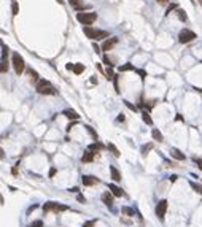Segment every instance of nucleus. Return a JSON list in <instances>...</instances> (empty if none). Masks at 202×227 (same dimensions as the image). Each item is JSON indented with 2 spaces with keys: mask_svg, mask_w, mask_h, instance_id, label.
<instances>
[{
  "mask_svg": "<svg viewBox=\"0 0 202 227\" xmlns=\"http://www.w3.org/2000/svg\"><path fill=\"white\" fill-rule=\"evenodd\" d=\"M83 32H85V35L91 40H103L108 37V32H107V30H97V29H92L91 26H85L83 27Z\"/></svg>",
  "mask_w": 202,
  "mask_h": 227,
  "instance_id": "nucleus-1",
  "label": "nucleus"
},
{
  "mask_svg": "<svg viewBox=\"0 0 202 227\" xmlns=\"http://www.w3.org/2000/svg\"><path fill=\"white\" fill-rule=\"evenodd\" d=\"M35 89H37V92H38V94H45V96H53V94H56V89L51 86V83H49L48 80L37 81Z\"/></svg>",
  "mask_w": 202,
  "mask_h": 227,
  "instance_id": "nucleus-2",
  "label": "nucleus"
},
{
  "mask_svg": "<svg viewBox=\"0 0 202 227\" xmlns=\"http://www.w3.org/2000/svg\"><path fill=\"white\" fill-rule=\"evenodd\" d=\"M96 19H97L96 13H78L76 15V21L81 22L83 26H91Z\"/></svg>",
  "mask_w": 202,
  "mask_h": 227,
  "instance_id": "nucleus-3",
  "label": "nucleus"
},
{
  "mask_svg": "<svg viewBox=\"0 0 202 227\" xmlns=\"http://www.w3.org/2000/svg\"><path fill=\"white\" fill-rule=\"evenodd\" d=\"M13 67H15V72L18 75H21L26 69V64H24V59L19 56L18 53H13Z\"/></svg>",
  "mask_w": 202,
  "mask_h": 227,
  "instance_id": "nucleus-4",
  "label": "nucleus"
},
{
  "mask_svg": "<svg viewBox=\"0 0 202 227\" xmlns=\"http://www.w3.org/2000/svg\"><path fill=\"white\" fill-rule=\"evenodd\" d=\"M69 210V206L65 205H60V203H56V202H46L45 205H43V211L48 213V211H67Z\"/></svg>",
  "mask_w": 202,
  "mask_h": 227,
  "instance_id": "nucleus-5",
  "label": "nucleus"
},
{
  "mask_svg": "<svg viewBox=\"0 0 202 227\" xmlns=\"http://www.w3.org/2000/svg\"><path fill=\"white\" fill-rule=\"evenodd\" d=\"M194 38H196V33L190 29H183L180 32V35H178V42L180 43H190V42H193Z\"/></svg>",
  "mask_w": 202,
  "mask_h": 227,
  "instance_id": "nucleus-6",
  "label": "nucleus"
},
{
  "mask_svg": "<svg viewBox=\"0 0 202 227\" xmlns=\"http://www.w3.org/2000/svg\"><path fill=\"white\" fill-rule=\"evenodd\" d=\"M167 206H169L167 200H159V203H158V206H156V216L159 219H164V216H166V213H167Z\"/></svg>",
  "mask_w": 202,
  "mask_h": 227,
  "instance_id": "nucleus-7",
  "label": "nucleus"
},
{
  "mask_svg": "<svg viewBox=\"0 0 202 227\" xmlns=\"http://www.w3.org/2000/svg\"><path fill=\"white\" fill-rule=\"evenodd\" d=\"M81 181H83V186H94V184L99 183V179H97L96 176H91V175H83Z\"/></svg>",
  "mask_w": 202,
  "mask_h": 227,
  "instance_id": "nucleus-8",
  "label": "nucleus"
},
{
  "mask_svg": "<svg viewBox=\"0 0 202 227\" xmlns=\"http://www.w3.org/2000/svg\"><path fill=\"white\" fill-rule=\"evenodd\" d=\"M102 202L105 203L107 206H113V194L110 191H107V192H103L102 194Z\"/></svg>",
  "mask_w": 202,
  "mask_h": 227,
  "instance_id": "nucleus-9",
  "label": "nucleus"
},
{
  "mask_svg": "<svg viewBox=\"0 0 202 227\" xmlns=\"http://www.w3.org/2000/svg\"><path fill=\"white\" fill-rule=\"evenodd\" d=\"M116 43H118V38H116V37H113V38L107 40V42L102 45V51H110V49L113 48V46L116 45Z\"/></svg>",
  "mask_w": 202,
  "mask_h": 227,
  "instance_id": "nucleus-10",
  "label": "nucleus"
},
{
  "mask_svg": "<svg viewBox=\"0 0 202 227\" xmlns=\"http://www.w3.org/2000/svg\"><path fill=\"white\" fill-rule=\"evenodd\" d=\"M170 156H172L174 159H177V161H185V159H186V156L180 149H177V148H172V149H170Z\"/></svg>",
  "mask_w": 202,
  "mask_h": 227,
  "instance_id": "nucleus-11",
  "label": "nucleus"
},
{
  "mask_svg": "<svg viewBox=\"0 0 202 227\" xmlns=\"http://www.w3.org/2000/svg\"><path fill=\"white\" fill-rule=\"evenodd\" d=\"M108 189H110V192H112V194L115 195V197H123V195H124L123 189L118 188L116 184H108Z\"/></svg>",
  "mask_w": 202,
  "mask_h": 227,
  "instance_id": "nucleus-12",
  "label": "nucleus"
},
{
  "mask_svg": "<svg viewBox=\"0 0 202 227\" xmlns=\"http://www.w3.org/2000/svg\"><path fill=\"white\" fill-rule=\"evenodd\" d=\"M110 173H112V179H113V181H121V173L118 172L116 167L110 165Z\"/></svg>",
  "mask_w": 202,
  "mask_h": 227,
  "instance_id": "nucleus-13",
  "label": "nucleus"
},
{
  "mask_svg": "<svg viewBox=\"0 0 202 227\" xmlns=\"http://www.w3.org/2000/svg\"><path fill=\"white\" fill-rule=\"evenodd\" d=\"M94 154L96 152L94 151H91V149H87L85 154H83V157H81V162H92L94 161Z\"/></svg>",
  "mask_w": 202,
  "mask_h": 227,
  "instance_id": "nucleus-14",
  "label": "nucleus"
},
{
  "mask_svg": "<svg viewBox=\"0 0 202 227\" xmlns=\"http://www.w3.org/2000/svg\"><path fill=\"white\" fill-rule=\"evenodd\" d=\"M64 116H67V118H69V119H73V121H76V119H78V118H80V114L76 113L75 110H65V111H64Z\"/></svg>",
  "mask_w": 202,
  "mask_h": 227,
  "instance_id": "nucleus-15",
  "label": "nucleus"
},
{
  "mask_svg": "<svg viewBox=\"0 0 202 227\" xmlns=\"http://www.w3.org/2000/svg\"><path fill=\"white\" fill-rule=\"evenodd\" d=\"M107 148H108V149L113 152V156H115V157H119V156H121L119 149H118V148H116V146H115V145H113V143H108V145H107Z\"/></svg>",
  "mask_w": 202,
  "mask_h": 227,
  "instance_id": "nucleus-16",
  "label": "nucleus"
},
{
  "mask_svg": "<svg viewBox=\"0 0 202 227\" xmlns=\"http://www.w3.org/2000/svg\"><path fill=\"white\" fill-rule=\"evenodd\" d=\"M89 149L91 151H100V149H103V145L99 143V141H94V143L89 145Z\"/></svg>",
  "mask_w": 202,
  "mask_h": 227,
  "instance_id": "nucleus-17",
  "label": "nucleus"
},
{
  "mask_svg": "<svg viewBox=\"0 0 202 227\" xmlns=\"http://www.w3.org/2000/svg\"><path fill=\"white\" fill-rule=\"evenodd\" d=\"M73 72H75V75H81V73L85 72V65H83V64H75Z\"/></svg>",
  "mask_w": 202,
  "mask_h": 227,
  "instance_id": "nucleus-18",
  "label": "nucleus"
},
{
  "mask_svg": "<svg viewBox=\"0 0 202 227\" xmlns=\"http://www.w3.org/2000/svg\"><path fill=\"white\" fill-rule=\"evenodd\" d=\"M153 138H154L156 141H162V140H164L162 134H161V132L158 130V129H153Z\"/></svg>",
  "mask_w": 202,
  "mask_h": 227,
  "instance_id": "nucleus-19",
  "label": "nucleus"
},
{
  "mask_svg": "<svg viewBox=\"0 0 202 227\" xmlns=\"http://www.w3.org/2000/svg\"><path fill=\"white\" fill-rule=\"evenodd\" d=\"M177 15H178V19H180V21H183V22L188 21V16H186V13H185L183 10H177Z\"/></svg>",
  "mask_w": 202,
  "mask_h": 227,
  "instance_id": "nucleus-20",
  "label": "nucleus"
},
{
  "mask_svg": "<svg viewBox=\"0 0 202 227\" xmlns=\"http://www.w3.org/2000/svg\"><path fill=\"white\" fill-rule=\"evenodd\" d=\"M119 70L121 72H129V70H134V72H135V69H134L132 64H124V65L119 67Z\"/></svg>",
  "mask_w": 202,
  "mask_h": 227,
  "instance_id": "nucleus-21",
  "label": "nucleus"
},
{
  "mask_svg": "<svg viewBox=\"0 0 202 227\" xmlns=\"http://www.w3.org/2000/svg\"><path fill=\"white\" fill-rule=\"evenodd\" d=\"M142 119H143L146 124H150V126H151V124H153V119H151V116L146 113V111H143V113H142Z\"/></svg>",
  "mask_w": 202,
  "mask_h": 227,
  "instance_id": "nucleus-22",
  "label": "nucleus"
},
{
  "mask_svg": "<svg viewBox=\"0 0 202 227\" xmlns=\"http://www.w3.org/2000/svg\"><path fill=\"white\" fill-rule=\"evenodd\" d=\"M121 211H123V215L131 216V218L134 216V210H132V208H129V206H123V210H121Z\"/></svg>",
  "mask_w": 202,
  "mask_h": 227,
  "instance_id": "nucleus-23",
  "label": "nucleus"
},
{
  "mask_svg": "<svg viewBox=\"0 0 202 227\" xmlns=\"http://www.w3.org/2000/svg\"><path fill=\"white\" fill-rule=\"evenodd\" d=\"M11 11H13V15H15V16L19 13V5H18L16 0H13V2H11Z\"/></svg>",
  "mask_w": 202,
  "mask_h": 227,
  "instance_id": "nucleus-24",
  "label": "nucleus"
},
{
  "mask_svg": "<svg viewBox=\"0 0 202 227\" xmlns=\"http://www.w3.org/2000/svg\"><path fill=\"white\" fill-rule=\"evenodd\" d=\"M29 75H30V80H32V81H40V80H38V73H37L35 70L30 69V70H29Z\"/></svg>",
  "mask_w": 202,
  "mask_h": 227,
  "instance_id": "nucleus-25",
  "label": "nucleus"
},
{
  "mask_svg": "<svg viewBox=\"0 0 202 227\" xmlns=\"http://www.w3.org/2000/svg\"><path fill=\"white\" fill-rule=\"evenodd\" d=\"M190 184H191V188H193L196 192H199V194H202V186H201V184H196V183H194V181H191Z\"/></svg>",
  "mask_w": 202,
  "mask_h": 227,
  "instance_id": "nucleus-26",
  "label": "nucleus"
},
{
  "mask_svg": "<svg viewBox=\"0 0 202 227\" xmlns=\"http://www.w3.org/2000/svg\"><path fill=\"white\" fill-rule=\"evenodd\" d=\"M153 149V143H148V145H143L142 146V154H146L148 151Z\"/></svg>",
  "mask_w": 202,
  "mask_h": 227,
  "instance_id": "nucleus-27",
  "label": "nucleus"
},
{
  "mask_svg": "<svg viewBox=\"0 0 202 227\" xmlns=\"http://www.w3.org/2000/svg\"><path fill=\"white\" fill-rule=\"evenodd\" d=\"M8 67H10V65H8V60H6V59L2 60V73H6V72H8Z\"/></svg>",
  "mask_w": 202,
  "mask_h": 227,
  "instance_id": "nucleus-28",
  "label": "nucleus"
},
{
  "mask_svg": "<svg viewBox=\"0 0 202 227\" xmlns=\"http://www.w3.org/2000/svg\"><path fill=\"white\" fill-rule=\"evenodd\" d=\"M6 54H8V46H6V45H2V60H5Z\"/></svg>",
  "mask_w": 202,
  "mask_h": 227,
  "instance_id": "nucleus-29",
  "label": "nucleus"
},
{
  "mask_svg": "<svg viewBox=\"0 0 202 227\" xmlns=\"http://www.w3.org/2000/svg\"><path fill=\"white\" fill-rule=\"evenodd\" d=\"M124 105H126V107H127V108H129V110H131V111H137V107H135V105H132V103H131V102L124 100Z\"/></svg>",
  "mask_w": 202,
  "mask_h": 227,
  "instance_id": "nucleus-30",
  "label": "nucleus"
},
{
  "mask_svg": "<svg viewBox=\"0 0 202 227\" xmlns=\"http://www.w3.org/2000/svg\"><path fill=\"white\" fill-rule=\"evenodd\" d=\"M96 222H97V219H91V221H87L83 224V227H94L96 226Z\"/></svg>",
  "mask_w": 202,
  "mask_h": 227,
  "instance_id": "nucleus-31",
  "label": "nucleus"
},
{
  "mask_svg": "<svg viewBox=\"0 0 202 227\" xmlns=\"http://www.w3.org/2000/svg\"><path fill=\"white\" fill-rule=\"evenodd\" d=\"M43 226V221H40V219H37V221H33L32 224H30L29 227H42Z\"/></svg>",
  "mask_w": 202,
  "mask_h": 227,
  "instance_id": "nucleus-32",
  "label": "nucleus"
},
{
  "mask_svg": "<svg viewBox=\"0 0 202 227\" xmlns=\"http://www.w3.org/2000/svg\"><path fill=\"white\" fill-rule=\"evenodd\" d=\"M103 62H105V65H108V67H112V65H113V64H112V59H110L108 56L103 57Z\"/></svg>",
  "mask_w": 202,
  "mask_h": 227,
  "instance_id": "nucleus-33",
  "label": "nucleus"
},
{
  "mask_svg": "<svg viewBox=\"0 0 202 227\" xmlns=\"http://www.w3.org/2000/svg\"><path fill=\"white\" fill-rule=\"evenodd\" d=\"M86 129H87V130H89V134L92 135V138H94V140H97V134H96V132H94V130H92V129H91L89 126H86Z\"/></svg>",
  "mask_w": 202,
  "mask_h": 227,
  "instance_id": "nucleus-34",
  "label": "nucleus"
},
{
  "mask_svg": "<svg viewBox=\"0 0 202 227\" xmlns=\"http://www.w3.org/2000/svg\"><path fill=\"white\" fill-rule=\"evenodd\" d=\"M76 200H78L80 203H86V199H85V195H81V194H78V197H76Z\"/></svg>",
  "mask_w": 202,
  "mask_h": 227,
  "instance_id": "nucleus-35",
  "label": "nucleus"
},
{
  "mask_svg": "<svg viewBox=\"0 0 202 227\" xmlns=\"http://www.w3.org/2000/svg\"><path fill=\"white\" fill-rule=\"evenodd\" d=\"M193 161H194V162H196V164H197V165H199V168H201V170H202V159H197V157H194V159H193Z\"/></svg>",
  "mask_w": 202,
  "mask_h": 227,
  "instance_id": "nucleus-36",
  "label": "nucleus"
},
{
  "mask_svg": "<svg viewBox=\"0 0 202 227\" xmlns=\"http://www.w3.org/2000/svg\"><path fill=\"white\" fill-rule=\"evenodd\" d=\"M177 178H178L177 175H170V176H169V181H170V183H175V181H177Z\"/></svg>",
  "mask_w": 202,
  "mask_h": 227,
  "instance_id": "nucleus-37",
  "label": "nucleus"
},
{
  "mask_svg": "<svg viewBox=\"0 0 202 227\" xmlns=\"http://www.w3.org/2000/svg\"><path fill=\"white\" fill-rule=\"evenodd\" d=\"M175 8H177V5H170L169 8H167V13H166V15H169V13H172V10H175Z\"/></svg>",
  "mask_w": 202,
  "mask_h": 227,
  "instance_id": "nucleus-38",
  "label": "nucleus"
},
{
  "mask_svg": "<svg viewBox=\"0 0 202 227\" xmlns=\"http://www.w3.org/2000/svg\"><path fill=\"white\" fill-rule=\"evenodd\" d=\"M78 3H80V0H70V5L76 6V8H78Z\"/></svg>",
  "mask_w": 202,
  "mask_h": 227,
  "instance_id": "nucleus-39",
  "label": "nucleus"
},
{
  "mask_svg": "<svg viewBox=\"0 0 202 227\" xmlns=\"http://www.w3.org/2000/svg\"><path fill=\"white\" fill-rule=\"evenodd\" d=\"M135 72H137V73H139V75H140V76H142V78H145V76H146V73H145V72H143V70H135Z\"/></svg>",
  "mask_w": 202,
  "mask_h": 227,
  "instance_id": "nucleus-40",
  "label": "nucleus"
},
{
  "mask_svg": "<svg viewBox=\"0 0 202 227\" xmlns=\"http://www.w3.org/2000/svg\"><path fill=\"white\" fill-rule=\"evenodd\" d=\"M73 67H75V64H67L65 69H67V70H73Z\"/></svg>",
  "mask_w": 202,
  "mask_h": 227,
  "instance_id": "nucleus-41",
  "label": "nucleus"
},
{
  "mask_svg": "<svg viewBox=\"0 0 202 227\" xmlns=\"http://www.w3.org/2000/svg\"><path fill=\"white\" fill-rule=\"evenodd\" d=\"M158 3H159V5H167V2H169V0H156Z\"/></svg>",
  "mask_w": 202,
  "mask_h": 227,
  "instance_id": "nucleus-42",
  "label": "nucleus"
},
{
  "mask_svg": "<svg viewBox=\"0 0 202 227\" xmlns=\"http://www.w3.org/2000/svg\"><path fill=\"white\" fill-rule=\"evenodd\" d=\"M116 119H118V121H119V122H123V121H124V116H123V114H119V116H118V118H116Z\"/></svg>",
  "mask_w": 202,
  "mask_h": 227,
  "instance_id": "nucleus-43",
  "label": "nucleus"
},
{
  "mask_svg": "<svg viewBox=\"0 0 202 227\" xmlns=\"http://www.w3.org/2000/svg\"><path fill=\"white\" fill-rule=\"evenodd\" d=\"M54 173H56V168H51V172H49V176H54Z\"/></svg>",
  "mask_w": 202,
  "mask_h": 227,
  "instance_id": "nucleus-44",
  "label": "nucleus"
},
{
  "mask_svg": "<svg viewBox=\"0 0 202 227\" xmlns=\"http://www.w3.org/2000/svg\"><path fill=\"white\" fill-rule=\"evenodd\" d=\"M94 49H96V53H100V48L96 45V43H94Z\"/></svg>",
  "mask_w": 202,
  "mask_h": 227,
  "instance_id": "nucleus-45",
  "label": "nucleus"
},
{
  "mask_svg": "<svg viewBox=\"0 0 202 227\" xmlns=\"http://www.w3.org/2000/svg\"><path fill=\"white\" fill-rule=\"evenodd\" d=\"M91 83H92V84H97V78L92 76V78H91Z\"/></svg>",
  "mask_w": 202,
  "mask_h": 227,
  "instance_id": "nucleus-46",
  "label": "nucleus"
},
{
  "mask_svg": "<svg viewBox=\"0 0 202 227\" xmlns=\"http://www.w3.org/2000/svg\"><path fill=\"white\" fill-rule=\"evenodd\" d=\"M58 3H60V5H62V3H64V0H58Z\"/></svg>",
  "mask_w": 202,
  "mask_h": 227,
  "instance_id": "nucleus-47",
  "label": "nucleus"
},
{
  "mask_svg": "<svg viewBox=\"0 0 202 227\" xmlns=\"http://www.w3.org/2000/svg\"><path fill=\"white\" fill-rule=\"evenodd\" d=\"M199 3H201V5H202V0H199Z\"/></svg>",
  "mask_w": 202,
  "mask_h": 227,
  "instance_id": "nucleus-48",
  "label": "nucleus"
}]
</instances>
